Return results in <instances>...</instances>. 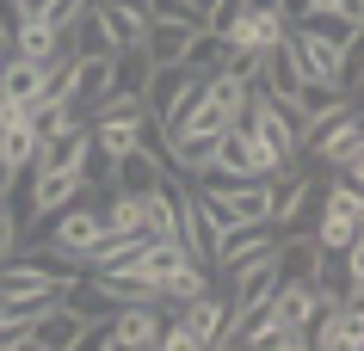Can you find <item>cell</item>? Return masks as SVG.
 Here are the masks:
<instances>
[{
  "instance_id": "obj_1",
  "label": "cell",
  "mask_w": 364,
  "mask_h": 351,
  "mask_svg": "<svg viewBox=\"0 0 364 351\" xmlns=\"http://www.w3.org/2000/svg\"><path fill=\"white\" fill-rule=\"evenodd\" d=\"M241 130L253 136V148L266 155V179H284L303 167V123L284 99L272 93H247V111H241Z\"/></svg>"
},
{
  "instance_id": "obj_2",
  "label": "cell",
  "mask_w": 364,
  "mask_h": 351,
  "mask_svg": "<svg viewBox=\"0 0 364 351\" xmlns=\"http://www.w3.org/2000/svg\"><path fill=\"white\" fill-rule=\"evenodd\" d=\"M303 160H315V173H340V179H352V185H364V123H358V105H352V99H346L333 117L309 123Z\"/></svg>"
},
{
  "instance_id": "obj_3",
  "label": "cell",
  "mask_w": 364,
  "mask_h": 351,
  "mask_svg": "<svg viewBox=\"0 0 364 351\" xmlns=\"http://www.w3.org/2000/svg\"><path fill=\"white\" fill-rule=\"evenodd\" d=\"M315 210H321V173H284L272 179V204H266V222L272 234H303L315 228Z\"/></svg>"
},
{
  "instance_id": "obj_4",
  "label": "cell",
  "mask_w": 364,
  "mask_h": 351,
  "mask_svg": "<svg viewBox=\"0 0 364 351\" xmlns=\"http://www.w3.org/2000/svg\"><path fill=\"white\" fill-rule=\"evenodd\" d=\"M198 80H204V74H192L186 62H167V68H149V87H142V111H149L154 123H161V130H173V123H179V111L192 105Z\"/></svg>"
},
{
  "instance_id": "obj_5",
  "label": "cell",
  "mask_w": 364,
  "mask_h": 351,
  "mask_svg": "<svg viewBox=\"0 0 364 351\" xmlns=\"http://www.w3.org/2000/svg\"><path fill=\"white\" fill-rule=\"evenodd\" d=\"M284 50H290V62H296V74H303V80H327V87H340V93L352 99V87H346V50H340V43L315 38L309 25H290Z\"/></svg>"
},
{
  "instance_id": "obj_6",
  "label": "cell",
  "mask_w": 364,
  "mask_h": 351,
  "mask_svg": "<svg viewBox=\"0 0 364 351\" xmlns=\"http://www.w3.org/2000/svg\"><path fill=\"white\" fill-rule=\"evenodd\" d=\"M284 38H290V25H284L278 6H235V19L223 25V43L241 50V56H266V50H278Z\"/></svg>"
},
{
  "instance_id": "obj_7",
  "label": "cell",
  "mask_w": 364,
  "mask_h": 351,
  "mask_svg": "<svg viewBox=\"0 0 364 351\" xmlns=\"http://www.w3.org/2000/svg\"><path fill=\"white\" fill-rule=\"evenodd\" d=\"M56 93L87 117L99 99L112 93V56H75V62H62V68H56Z\"/></svg>"
},
{
  "instance_id": "obj_8",
  "label": "cell",
  "mask_w": 364,
  "mask_h": 351,
  "mask_svg": "<svg viewBox=\"0 0 364 351\" xmlns=\"http://www.w3.org/2000/svg\"><path fill=\"white\" fill-rule=\"evenodd\" d=\"M309 345L315 351H358L364 345V302H327L309 321Z\"/></svg>"
},
{
  "instance_id": "obj_9",
  "label": "cell",
  "mask_w": 364,
  "mask_h": 351,
  "mask_svg": "<svg viewBox=\"0 0 364 351\" xmlns=\"http://www.w3.org/2000/svg\"><path fill=\"white\" fill-rule=\"evenodd\" d=\"M278 247V234H272V222H235V228L216 234V253H210V277L235 272V265H247V259L272 253Z\"/></svg>"
},
{
  "instance_id": "obj_10",
  "label": "cell",
  "mask_w": 364,
  "mask_h": 351,
  "mask_svg": "<svg viewBox=\"0 0 364 351\" xmlns=\"http://www.w3.org/2000/svg\"><path fill=\"white\" fill-rule=\"evenodd\" d=\"M6 50L25 62H43V68H62V62H75V31H56V25H13V38H6Z\"/></svg>"
},
{
  "instance_id": "obj_11",
  "label": "cell",
  "mask_w": 364,
  "mask_h": 351,
  "mask_svg": "<svg viewBox=\"0 0 364 351\" xmlns=\"http://www.w3.org/2000/svg\"><path fill=\"white\" fill-rule=\"evenodd\" d=\"M161 179H167L161 142H142V148H130V155H117V160H112V173H105V191H130V197H142V191H154Z\"/></svg>"
},
{
  "instance_id": "obj_12",
  "label": "cell",
  "mask_w": 364,
  "mask_h": 351,
  "mask_svg": "<svg viewBox=\"0 0 364 351\" xmlns=\"http://www.w3.org/2000/svg\"><path fill=\"white\" fill-rule=\"evenodd\" d=\"M229 314H235V302H229V290H223L216 277H210V290H198L192 302H179V321H186L204 345H216V339L229 333Z\"/></svg>"
},
{
  "instance_id": "obj_13",
  "label": "cell",
  "mask_w": 364,
  "mask_h": 351,
  "mask_svg": "<svg viewBox=\"0 0 364 351\" xmlns=\"http://www.w3.org/2000/svg\"><path fill=\"white\" fill-rule=\"evenodd\" d=\"M216 179H266V155L253 148V136L241 123H229L216 136Z\"/></svg>"
},
{
  "instance_id": "obj_14",
  "label": "cell",
  "mask_w": 364,
  "mask_h": 351,
  "mask_svg": "<svg viewBox=\"0 0 364 351\" xmlns=\"http://www.w3.org/2000/svg\"><path fill=\"white\" fill-rule=\"evenodd\" d=\"M50 80H56V68H43V62H25V56L0 62V99H13V105H25V111L50 93Z\"/></svg>"
},
{
  "instance_id": "obj_15",
  "label": "cell",
  "mask_w": 364,
  "mask_h": 351,
  "mask_svg": "<svg viewBox=\"0 0 364 351\" xmlns=\"http://www.w3.org/2000/svg\"><path fill=\"white\" fill-rule=\"evenodd\" d=\"M105 333H112L117 345H130V351H154V333H161V302H124V308L105 321Z\"/></svg>"
},
{
  "instance_id": "obj_16",
  "label": "cell",
  "mask_w": 364,
  "mask_h": 351,
  "mask_svg": "<svg viewBox=\"0 0 364 351\" xmlns=\"http://www.w3.org/2000/svg\"><path fill=\"white\" fill-rule=\"evenodd\" d=\"M87 333H93V321H80L75 308H62V302H56V308H43L38 321H31V345H38V351H75Z\"/></svg>"
},
{
  "instance_id": "obj_17",
  "label": "cell",
  "mask_w": 364,
  "mask_h": 351,
  "mask_svg": "<svg viewBox=\"0 0 364 351\" xmlns=\"http://www.w3.org/2000/svg\"><path fill=\"white\" fill-rule=\"evenodd\" d=\"M321 308L327 302L309 290V284H278V290H272V321H278V333H309V321Z\"/></svg>"
},
{
  "instance_id": "obj_18",
  "label": "cell",
  "mask_w": 364,
  "mask_h": 351,
  "mask_svg": "<svg viewBox=\"0 0 364 351\" xmlns=\"http://www.w3.org/2000/svg\"><path fill=\"white\" fill-rule=\"evenodd\" d=\"M93 19H99V38H105V50H142V38H149V19L142 13H124V6H105V0H93Z\"/></svg>"
},
{
  "instance_id": "obj_19",
  "label": "cell",
  "mask_w": 364,
  "mask_h": 351,
  "mask_svg": "<svg viewBox=\"0 0 364 351\" xmlns=\"http://www.w3.org/2000/svg\"><path fill=\"white\" fill-rule=\"evenodd\" d=\"M272 259H278V277L284 284H309V272L321 265V247H315V234H278V247H272Z\"/></svg>"
},
{
  "instance_id": "obj_20",
  "label": "cell",
  "mask_w": 364,
  "mask_h": 351,
  "mask_svg": "<svg viewBox=\"0 0 364 351\" xmlns=\"http://www.w3.org/2000/svg\"><path fill=\"white\" fill-rule=\"evenodd\" d=\"M290 111H296V123H303V136H309V123H321V117H333L346 105V93L340 87H327V80H303V87H296V93L284 99Z\"/></svg>"
},
{
  "instance_id": "obj_21",
  "label": "cell",
  "mask_w": 364,
  "mask_h": 351,
  "mask_svg": "<svg viewBox=\"0 0 364 351\" xmlns=\"http://www.w3.org/2000/svg\"><path fill=\"white\" fill-rule=\"evenodd\" d=\"M192 31H198V25H186V19H149V38H142V56H149L154 68H167V62H179V56H186V43H192Z\"/></svg>"
},
{
  "instance_id": "obj_22",
  "label": "cell",
  "mask_w": 364,
  "mask_h": 351,
  "mask_svg": "<svg viewBox=\"0 0 364 351\" xmlns=\"http://www.w3.org/2000/svg\"><path fill=\"white\" fill-rule=\"evenodd\" d=\"M198 290H210V272L192 265V259H179V265L161 277V308H179V302H192Z\"/></svg>"
},
{
  "instance_id": "obj_23",
  "label": "cell",
  "mask_w": 364,
  "mask_h": 351,
  "mask_svg": "<svg viewBox=\"0 0 364 351\" xmlns=\"http://www.w3.org/2000/svg\"><path fill=\"white\" fill-rule=\"evenodd\" d=\"M223 56H229V43H223V31H210V25H198L192 31V43H186V68H192V74H216V68H223Z\"/></svg>"
},
{
  "instance_id": "obj_24",
  "label": "cell",
  "mask_w": 364,
  "mask_h": 351,
  "mask_svg": "<svg viewBox=\"0 0 364 351\" xmlns=\"http://www.w3.org/2000/svg\"><path fill=\"white\" fill-rule=\"evenodd\" d=\"M149 68H154V62L142 56V50H117V56H112V93L142 99V87H149Z\"/></svg>"
},
{
  "instance_id": "obj_25",
  "label": "cell",
  "mask_w": 364,
  "mask_h": 351,
  "mask_svg": "<svg viewBox=\"0 0 364 351\" xmlns=\"http://www.w3.org/2000/svg\"><path fill=\"white\" fill-rule=\"evenodd\" d=\"M0 155L13 160L19 173H31V160H38V130H31V117L13 123V130H0Z\"/></svg>"
},
{
  "instance_id": "obj_26",
  "label": "cell",
  "mask_w": 364,
  "mask_h": 351,
  "mask_svg": "<svg viewBox=\"0 0 364 351\" xmlns=\"http://www.w3.org/2000/svg\"><path fill=\"white\" fill-rule=\"evenodd\" d=\"M19 240H25V228H19V210H13V197H6V204H0V259L19 253Z\"/></svg>"
},
{
  "instance_id": "obj_27",
  "label": "cell",
  "mask_w": 364,
  "mask_h": 351,
  "mask_svg": "<svg viewBox=\"0 0 364 351\" xmlns=\"http://www.w3.org/2000/svg\"><path fill=\"white\" fill-rule=\"evenodd\" d=\"M352 19V25H364V0H309V19Z\"/></svg>"
},
{
  "instance_id": "obj_28",
  "label": "cell",
  "mask_w": 364,
  "mask_h": 351,
  "mask_svg": "<svg viewBox=\"0 0 364 351\" xmlns=\"http://www.w3.org/2000/svg\"><path fill=\"white\" fill-rule=\"evenodd\" d=\"M31 321H38V314H6V321H0V351L25 345V339H31Z\"/></svg>"
},
{
  "instance_id": "obj_29",
  "label": "cell",
  "mask_w": 364,
  "mask_h": 351,
  "mask_svg": "<svg viewBox=\"0 0 364 351\" xmlns=\"http://www.w3.org/2000/svg\"><path fill=\"white\" fill-rule=\"evenodd\" d=\"M266 351H315V345H309V333H278Z\"/></svg>"
},
{
  "instance_id": "obj_30",
  "label": "cell",
  "mask_w": 364,
  "mask_h": 351,
  "mask_svg": "<svg viewBox=\"0 0 364 351\" xmlns=\"http://www.w3.org/2000/svg\"><path fill=\"white\" fill-rule=\"evenodd\" d=\"M19 167H13V160H6V155H0V197H13V191H19Z\"/></svg>"
},
{
  "instance_id": "obj_31",
  "label": "cell",
  "mask_w": 364,
  "mask_h": 351,
  "mask_svg": "<svg viewBox=\"0 0 364 351\" xmlns=\"http://www.w3.org/2000/svg\"><path fill=\"white\" fill-rule=\"evenodd\" d=\"M13 351H38V345H31V339H25V345H13Z\"/></svg>"
},
{
  "instance_id": "obj_32",
  "label": "cell",
  "mask_w": 364,
  "mask_h": 351,
  "mask_svg": "<svg viewBox=\"0 0 364 351\" xmlns=\"http://www.w3.org/2000/svg\"><path fill=\"white\" fill-rule=\"evenodd\" d=\"M0 204H6V197H0Z\"/></svg>"
}]
</instances>
